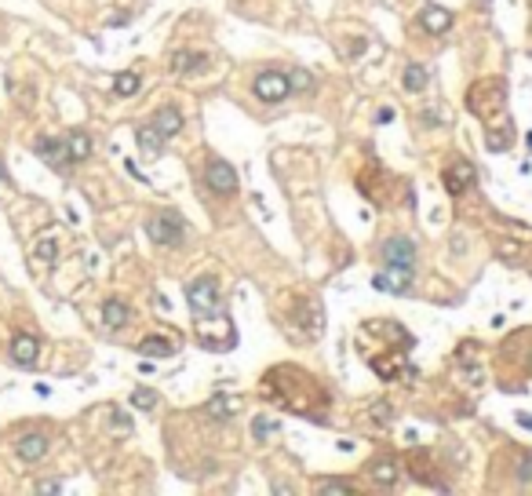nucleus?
Instances as JSON below:
<instances>
[{
    "mask_svg": "<svg viewBox=\"0 0 532 496\" xmlns=\"http://www.w3.org/2000/svg\"><path fill=\"white\" fill-rule=\"evenodd\" d=\"M150 128H153V132L160 135V139H175V135H179V128H183V114H179V110H175V106H160L157 110V114H153V121H150Z\"/></svg>",
    "mask_w": 532,
    "mask_h": 496,
    "instance_id": "obj_9",
    "label": "nucleus"
},
{
    "mask_svg": "<svg viewBox=\"0 0 532 496\" xmlns=\"http://www.w3.org/2000/svg\"><path fill=\"white\" fill-rule=\"evenodd\" d=\"M401 81H405V88H409V91H423V88L430 84V73H427V66H409Z\"/></svg>",
    "mask_w": 532,
    "mask_h": 496,
    "instance_id": "obj_20",
    "label": "nucleus"
},
{
    "mask_svg": "<svg viewBox=\"0 0 532 496\" xmlns=\"http://www.w3.org/2000/svg\"><path fill=\"white\" fill-rule=\"evenodd\" d=\"M33 150L37 157L47 165V168H55V172H70V150H66V139H55V135H40L33 142Z\"/></svg>",
    "mask_w": 532,
    "mask_h": 496,
    "instance_id": "obj_5",
    "label": "nucleus"
},
{
    "mask_svg": "<svg viewBox=\"0 0 532 496\" xmlns=\"http://www.w3.org/2000/svg\"><path fill=\"white\" fill-rule=\"evenodd\" d=\"M419 22H423V29H427V33H445V29L453 26V15H448L445 8H434V4H427L423 11H419Z\"/></svg>",
    "mask_w": 532,
    "mask_h": 496,
    "instance_id": "obj_12",
    "label": "nucleus"
},
{
    "mask_svg": "<svg viewBox=\"0 0 532 496\" xmlns=\"http://www.w3.org/2000/svg\"><path fill=\"white\" fill-rule=\"evenodd\" d=\"M376 121H379V124H386V121H394V110H386V106H383V110H379V114H376Z\"/></svg>",
    "mask_w": 532,
    "mask_h": 496,
    "instance_id": "obj_28",
    "label": "nucleus"
},
{
    "mask_svg": "<svg viewBox=\"0 0 532 496\" xmlns=\"http://www.w3.org/2000/svg\"><path fill=\"white\" fill-rule=\"evenodd\" d=\"M146 234H150L153 245L175 248V245H183V237H186V223H183L179 212H157V216L146 223Z\"/></svg>",
    "mask_w": 532,
    "mask_h": 496,
    "instance_id": "obj_2",
    "label": "nucleus"
},
{
    "mask_svg": "<svg viewBox=\"0 0 532 496\" xmlns=\"http://www.w3.org/2000/svg\"><path fill=\"white\" fill-rule=\"evenodd\" d=\"M372 478H376V486H394V478H397V467H394V463L390 460H379L376 463V467H372Z\"/></svg>",
    "mask_w": 532,
    "mask_h": 496,
    "instance_id": "obj_22",
    "label": "nucleus"
},
{
    "mask_svg": "<svg viewBox=\"0 0 532 496\" xmlns=\"http://www.w3.org/2000/svg\"><path fill=\"white\" fill-rule=\"evenodd\" d=\"M139 354H146V358H172L175 347L168 340H160V336H146V340L139 343Z\"/></svg>",
    "mask_w": 532,
    "mask_h": 496,
    "instance_id": "obj_17",
    "label": "nucleus"
},
{
    "mask_svg": "<svg viewBox=\"0 0 532 496\" xmlns=\"http://www.w3.org/2000/svg\"><path fill=\"white\" fill-rule=\"evenodd\" d=\"M252 91H255V99H263V103H284L288 95H292V84H288L284 70H263L255 77Z\"/></svg>",
    "mask_w": 532,
    "mask_h": 496,
    "instance_id": "obj_3",
    "label": "nucleus"
},
{
    "mask_svg": "<svg viewBox=\"0 0 532 496\" xmlns=\"http://www.w3.org/2000/svg\"><path fill=\"white\" fill-rule=\"evenodd\" d=\"M379 252L386 266H416V245L409 237H386Z\"/></svg>",
    "mask_w": 532,
    "mask_h": 496,
    "instance_id": "obj_6",
    "label": "nucleus"
},
{
    "mask_svg": "<svg viewBox=\"0 0 532 496\" xmlns=\"http://www.w3.org/2000/svg\"><path fill=\"white\" fill-rule=\"evenodd\" d=\"M288 84H292V91H310L314 88V77L306 70H292L288 73Z\"/></svg>",
    "mask_w": 532,
    "mask_h": 496,
    "instance_id": "obj_23",
    "label": "nucleus"
},
{
    "mask_svg": "<svg viewBox=\"0 0 532 496\" xmlns=\"http://www.w3.org/2000/svg\"><path fill=\"white\" fill-rule=\"evenodd\" d=\"M186 303H190L193 317H208V314H215V310H219V281H215L212 274L193 278V281L186 285Z\"/></svg>",
    "mask_w": 532,
    "mask_h": 496,
    "instance_id": "obj_1",
    "label": "nucleus"
},
{
    "mask_svg": "<svg viewBox=\"0 0 532 496\" xmlns=\"http://www.w3.org/2000/svg\"><path fill=\"white\" fill-rule=\"evenodd\" d=\"M317 493H321V496H328V493H335V496H354V489L343 486V482H321Z\"/></svg>",
    "mask_w": 532,
    "mask_h": 496,
    "instance_id": "obj_26",
    "label": "nucleus"
},
{
    "mask_svg": "<svg viewBox=\"0 0 532 496\" xmlns=\"http://www.w3.org/2000/svg\"><path fill=\"white\" fill-rule=\"evenodd\" d=\"M132 405H135V409H157V391L139 387V391L132 394Z\"/></svg>",
    "mask_w": 532,
    "mask_h": 496,
    "instance_id": "obj_25",
    "label": "nucleus"
},
{
    "mask_svg": "<svg viewBox=\"0 0 532 496\" xmlns=\"http://www.w3.org/2000/svg\"><path fill=\"white\" fill-rule=\"evenodd\" d=\"M241 409H245V402H241V398H212V402H208V412H212L215 416V420H230V416L234 412H241Z\"/></svg>",
    "mask_w": 532,
    "mask_h": 496,
    "instance_id": "obj_16",
    "label": "nucleus"
},
{
    "mask_svg": "<svg viewBox=\"0 0 532 496\" xmlns=\"http://www.w3.org/2000/svg\"><path fill=\"white\" fill-rule=\"evenodd\" d=\"M139 91V73L135 70H124L114 77V95H121V99H128V95Z\"/></svg>",
    "mask_w": 532,
    "mask_h": 496,
    "instance_id": "obj_19",
    "label": "nucleus"
},
{
    "mask_svg": "<svg viewBox=\"0 0 532 496\" xmlns=\"http://www.w3.org/2000/svg\"><path fill=\"white\" fill-rule=\"evenodd\" d=\"M66 150H70V161L80 165V161H88V157H91V139L84 132H70L66 135Z\"/></svg>",
    "mask_w": 532,
    "mask_h": 496,
    "instance_id": "obj_14",
    "label": "nucleus"
},
{
    "mask_svg": "<svg viewBox=\"0 0 532 496\" xmlns=\"http://www.w3.org/2000/svg\"><path fill=\"white\" fill-rule=\"evenodd\" d=\"M208 70V55L201 52H175L172 55V73H197Z\"/></svg>",
    "mask_w": 532,
    "mask_h": 496,
    "instance_id": "obj_13",
    "label": "nucleus"
},
{
    "mask_svg": "<svg viewBox=\"0 0 532 496\" xmlns=\"http://www.w3.org/2000/svg\"><path fill=\"white\" fill-rule=\"evenodd\" d=\"M59 489H62L59 482H40V486H37V493H59Z\"/></svg>",
    "mask_w": 532,
    "mask_h": 496,
    "instance_id": "obj_27",
    "label": "nucleus"
},
{
    "mask_svg": "<svg viewBox=\"0 0 532 496\" xmlns=\"http://www.w3.org/2000/svg\"><path fill=\"white\" fill-rule=\"evenodd\" d=\"M412 278H416V266H386L372 278V285L379 292H405L412 285Z\"/></svg>",
    "mask_w": 532,
    "mask_h": 496,
    "instance_id": "obj_7",
    "label": "nucleus"
},
{
    "mask_svg": "<svg viewBox=\"0 0 532 496\" xmlns=\"http://www.w3.org/2000/svg\"><path fill=\"white\" fill-rule=\"evenodd\" d=\"M8 179V172H4V161H0V183H4Z\"/></svg>",
    "mask_w": 532,
    "mask_h": 496,
    "instance_id": "obj_30",
    "label": "nucleus"
},
{
    "mask_svg": "<svg viewBox=\"0 0 532 496\" xmlns=\"http://www.w3.org/2000/svg\"><path fill=\"white\" fill-rule=\"evenodd\" d=\"M33 255L40 263H55V255H59V245H55V237L52 234H44L40 241H37V248H33Z\"/></svg>",
    "mask_w": 532,
    "mask_h": 496,
    "instance_id": "obj_21",
    "label": "nucleus"
},
{
    "mask_svg": "<svg viewBox=\"0 0 532 496\" xmlns=\"http://www.w3.org/2000/svg\"><path fill=\"white\" fill-rule=\"evenodd\" d=\"M204 183H208V190L212 194H219V197H230L234 190H237V172L222 161V157H212L208 161V168H204Z\"/></svg>",
    "mask_w": 532,
    "mask_h": 496,
    "instance_id": "obj_4",
    "label": "nucleus"
},
{
    "mask_svg": "<svg viewBox=\"0 0 532 496\" xmlns=\"http://www.w3.org/2000/svg\"><path fill=\"white\" fill-rule=\"evenodd\" d=\"M474 179H478V168L471 161H453V165L445 168V190L453 197H459L466 186H474Z\"/></svg>",
    "mask_w": 532,
    "mask_h": 496,
    "instance_id": "obj_8",
    "label": "nucleus"
},
{
    "mask_svg": "<svg viewBox=\"0 0 532 496\" xmlns=\"http://www.w3.org/2000/svg\"><path fill=\"white\" fill-rule=\"evenodd\" d=\"M102 322H106V329H124L128 325V307L121 299H106L102 303Z\"/></svg>",
    "mask_w": 532,
    "mask_h": 496,
    "instance_id": "obj_15",
    "label": "nucleus"
},
{
    "mask_svg": "<svg viewBox=\"0 0 532 496\" xmlns=\"http://www.w3.org/2000/svg\"><path fill=\"white\" fill-rule=\"evenodd\" d=\"M252 430H255V438H270V435H278V420H270V416H259V420L252 423Z\"/></svg>",
    "mask_w": 532,
    "mask_h": 496,
    "instance_id": "obj_24",
    "label": "nucleus"
},
{
    "mask_svg": "<svg viewBox=\"0 0 532 496\" xmlns=\"http://www.w3.org/2000/svg\"><path fill=\"white\" fill-rule=\"evenodd\" d=\"M37 350H40V343L33 340V336H29V332H19V336L11 340V361L22 365V369H33Z\"/></svg>",
    "mask_w": 532,
    "mask_h": 496,
    "instance_id": "obj_10",
    "label": "nucleus"
},
{
    "mask_svg": "<svg viewBox=\"0 0 532 496\" xmlns=\"http://www.w3.org/2000/svg\"><path fill=\"white\" fill-rule=\"evenodd\" d=\"M135 135H139V146H142V153H150V157H157L160 150H165V139H160V135L153 132V128H150V124H142V128H139V132H135Z\"/></svg>",
    "mask_w": 532,
    "mask_h": 496,
    "instance_id": "obj_18",
    "label": "nucleus"
},
{
    "mask_svg": "<svg viewBox=\"0 0 532 496\" xmlns=\"http://www.w3.org/2000/svg\"><path fill=\"white\" fill-rule=\"evenodd\" d=\"M529 478H532V456L522 463V482H529Z\"/></svg>",
    "mask_w": 532,
    "mask_h": 496,
    "instance_id": "obj_29",
    "label": "nucleus"
},
{
    "mask_svg": "<svg viewBox=\"0 0 532 496\" xmlns=\"http://www.w3.org/2000/svg\"><path fill=\"white\" fill-rule=\"evenodd\" d=\"M15 453H19L22 463H37L47 456V438L40 435V430H33V435H22L19 442H15Z\"/></svg>",
    "mask_w": 532,
    "mask_h": 496,
    "instance_id": "obj_11",
    "label": "nucleus"
}]
</instances>
